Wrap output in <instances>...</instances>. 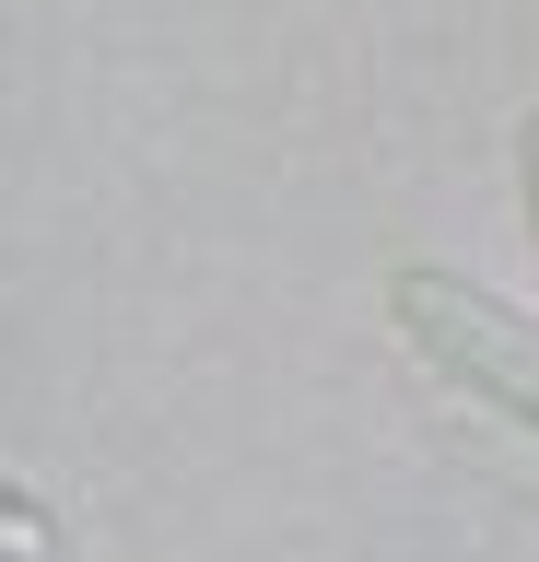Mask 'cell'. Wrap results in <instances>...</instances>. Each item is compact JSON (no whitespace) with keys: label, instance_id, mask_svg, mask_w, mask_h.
I'll list each match as a JSON object with an SVG mask.
<instances>
[{"label":"cell","instance_id":"obj_2","mask_svg":"<svg viewBox=\"0 0 539 562\" xmlns=\"http://www.w3.org/2000/svg\"><path fill=\"white\" fill-rule=\"evenodd\" d=\"M528 235H539V117H528Z\"/></svg>","mask_w":539,"mask_h":562},{"label":"cell","instance_id":"obj_1","mask_svg":"<svg viewBox=\"0 0 539 562\" xmlns=\"http://www.w3.org/2000/svg\"><path fill=\"white\" fill-rule=\"evenodd\" d=\"M388 316H398V340L423 351L434 375L481 386L493 411H516V422L539 434V340H528V328H516L504 305L458 293L446 270H398V281H388Z\"/></svg>","mask_w":539,"mask_h":562}]
</instances>
